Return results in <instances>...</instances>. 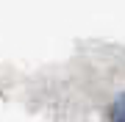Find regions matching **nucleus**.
I'll return each mask as SVG.
<instances>
[{"instance_id": "f257e3e1", "label": "nucleus", "mask_w": 125, "mask_h": 122, "mask_svg": "<svg viewBox=\"0 0 125 122\" xmlns=\"http://www.w3.org/2000/svg\"><path fill=\"white\" fill-rule=\"evenodd\" d=\"M111 122H125V94H120L111 105Z\"/></svg>"}]
</instances>
